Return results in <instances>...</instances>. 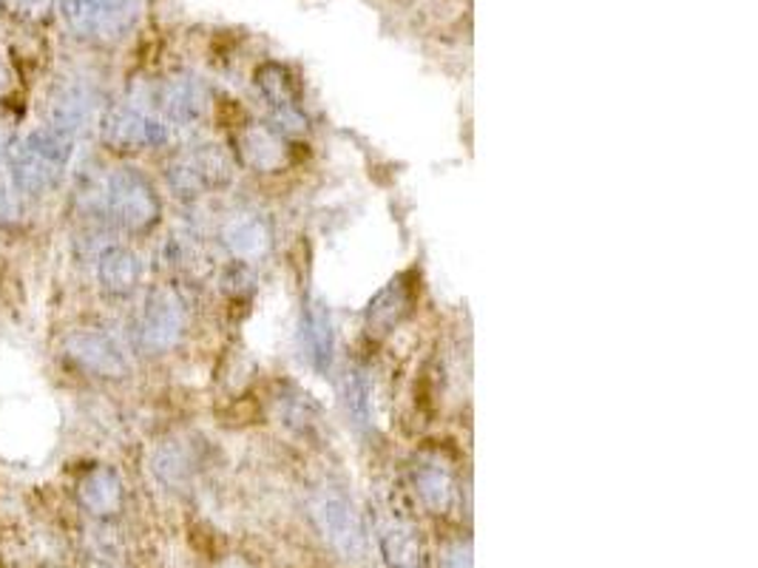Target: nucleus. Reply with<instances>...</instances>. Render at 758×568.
Instances as JSON below:
<instances>
[{
  "mask_svg": "<svg viewBox=\"0 0 758 568\" xmlns=\"http://www.w3.org/2000/svg\"><path fill=\"white\" fill-rule=\"evenodd\" d=\"M88 217L100 219L111 228L128 233H145L160 222L162 203L156 188L137 168H108L106 174L91 176L77 194Z\"/></svg>",
  "mask_w": 758,
  "mask_h": 568,
  "instance_id": "f257e3e1",
  "label": "nucleus"
},
{
  "mask_svg": "<svg viewBox=\"0 0 758 568\" xmlns=\"http://www.w3.org/2000/svg\"><path fill=\"white\" fill-rule=\"evenodd\" d=\"M74 136L41 125L29 131L23 140H18L9 151V183L23 199L48 197L66 183L68 168L74 160Z\"/></svg>",
  "mask_w": 758,
  "mask_h": 568,
  "instance_id": "f03ea898",
  "label": "nucleus"
},
{
  "mask_svg": "<svg viewBox=\"0 0 758 568\" xmlns=\"http://www.w3.org/2000/svg\"><path fill=\"white\" fill-rule=\"evenodd\" d=\"M169 120L160 114L156 102L122 100L100 117V136L108 149L126 151H148L162 149L171 140Z\"/></svg>",
  "mask_w": 758,
  "mask_h": 568,
  "instance_id": "7ed1b4c3",
  "label": "nucleus"
},
{
  "mask_svg": "<svg viewBox=\"0 0 758 568\" xmlns=\"http://www.w3.org/2000/svg\"><path fill=\"white\" fill-rule=\"evenodd\" d=\"M188 327L185 302L171 287H154L142 302L134 321V341L145 356H165L174 350Z\"/></svg>",
  "mask_w": 758,
  "mask_h": 568,
  "instance_id": "20e7f679",
  "label": "nucleus"
},
{
  "mask_svg": "<svg viewBox=\"0 0 758 568\" xmlns=\"http://www.w3.org/2000/svg\"><path fill=\"white\" fill-rule=\"evenodd\" d=\"M310 514H313V523L322 532L324 540L329 543V548L342 555L349 562H364L369 551L367 528H364L361 517L353 509V503L344 498L336 489H322V492L313 494L310 501Z\"/></svg>",
  "mask_w": 758,
  "mask_h": 568,
  "instance_id": "39448f33",
  "label": "nucleus"
},
{
  "mask_svg": "<svg viewBox=\"0 0 758 568\" xmlns=\"http://www.w3.org/2000/svg\"><path fill=\"white\" fill-rule=\"evenodd\" d=\"M63 21L86 41H117L137 23L140 0H61Z\"/></svg>",
  "mask_w": 758,
  "mask_h": 568,
  "instance_id": "423d86ee",
  "label": "nucleus"
},
{
  "mask_svg": "<svg viewBox=\"0 0 758 568\" xmlns=\"http://www.w3.org/2000/svg\"><path fill=\"white\" fill-rule=\"evenodd\" d=\"M63 356L68 364L95 379H126L131 370L122 345L102 327H83V330L68 332Z\"/></svg>",
  "mask_w": 758,
  "mask_h": 568,
  "instance_id": "0eeeda50",
  "label": "nucleus"
},
{
  "mask_svg": "<svg viewBox=\"0 0 758 568\" xmlns=\"http://www.w3.org/2000/svg\"><path fill=\"white\" fill-rule=\"evenodd\" d=\"M97 114H100V95L83 77H68L48 91L46 125L74 136V140L97 120Z\"/></svg>",
  "mask_w": 758,
  "mask_h": 568,
  "instance_id": "6e6552de",
  "label": "nucleus"
},
{
  "mask_svg": "<svg viewBox=\"0 0 758 568\" xmlns=\"http://www.w3.org/2000/svg\"><path fill=\"white\" fill-rule=\"evenodd\" d=\"M230 165L221 151L214 145L185 151L171 163V185L180 194H202L205 188H214L228 179Z\"/></svg>",
  "mask_w": 758,
  "mask_h": 568,
  "instance_id": "1a4fd4ad",
  "label": "nucleus"
},
{
  "mask_svg": "<svg viewBox=\"0 0 758 568\" xmlns=\"http://www.w3.org/2000/svg\"><path fill=\"white\" fill-rule=\"evenodd\" d=\"M77 501L95 521L117 517L122 512V503H126V487H122L120 472L115 467H106V463L86 469L77 481Z\"/></svg>",
  "mask_w": 758,
  "mask_h": 568,
  "instance_id": "9d476101",
  "label": "nucleus"
},
{
  "mask_svg": "<svg viewBox=\"0 0 758 568\" xmlns=\"http://www.w3.org/2000/svg\"><path fill=\"white\" fill-rule=\"evenodd\" d=\"M156 109L171 129H191L208 111V91L196 77H174L160 88Z\"/></svg>",
  "mask_w": 758,
  "mask_h": 568,
  "instance_id": "9b49d317",
  "label": "nucleus"
},
{
  "mask_svg": "<svg viewBox=\"0 0 758 568\" xmlns=\"http://www.w3.org/2000/svg\"><path fill=\"white\" fill-rule=\"evenodd\" d=\"M219 242L239 262H259V259L268 256L273 233H270V225L259 214L242 210V214H234V217L221 222Z\"/></svg>",
  "mask_w": 758,
  "mask_h": 568,
  "instance_id": "f8f14e48",
  "label": "nucleus"
},
{
  "mask_svg": "<svg viewBox=\"0 0 758 568\" xmlns=\"http://www.w3.org/2000/svg\"><path fill=\"white\" fill-rule=\"evenodd\" d=\"M302 350L307 356L310 367L316 372L333 370L336 359V332H333V318L324 302L307 298L302 310Z\"/></svg>",
  "mask_w": 758,
  "mask_h": 568,
  "instance_id": "ddd939ff",
  "label": "nucleus"
},
{
  "mask_svg": "<svg viewBox=\"0 0 758 568\" xmlns=\"http://www.w3.org/2000/svg\"><path fill=\"white\" fill-rule=\"evenodd\" d=\"M97 282L108 296H131L142 282V262L126 244H106L95 256Z\"/></svg>",
  "mask_w": 758,
  "mask_h": 568,
  "instance_id": "4468645a",
  "label": "nucleus"
},
{
  "mask_svg": "<svg viewBox=\"0 0 758 568\" xmlns=\"http://www.w3.org/2000/svg\"><path fill=\"white\" fill-rule=\"evenodd\" d=\"M236 151L242 163L256 171H279L288 163V149H284L282 131H273L268 125H248L236 136Z\"/></svg>",
  "mask_w": 758,
  "mask_h": 568,
  "instance_id": "2eb2a0df",
  "label": "nucleus"
},
{
  "mask_svg": "<svg viewBox=\"0 0 758 568\" xmlns=\"http://www.w3.org/2000/svg\"><path fill=\"white\" fill-rule=\"evenodd\" d=\"M412 483L421 494L423 506L432 509L435 514H443L455 501V474L446 467V460L437 455H423L412 467Z\"/></svg>",
  "mask_w": 758,
  "mask_h": 568,
  "instance_id": "dca6fc26",
  "label": "nucleus"
},
{
  "mask_svg": "<svg viewBox=\"0 0 758 568\" xmlns=\"http://www.w3.org/2000/svg\"><path fill=\"white\" fill-rule=\"evenodd\" d=\"M378 546L390 568H421V548L412 537L410 526L387 514L378 517Z\"/></svg>",
  "mask_w": 758,
  "mask_h": 568,
  "instance_id": "f3484780",
  "label": "nucleus"
},
{
  "mask_svg": "<svg viewBox=\"0 0 758 568\" xmlns=\"http://www.w3.org/2000/svg\"><path fill=\"white\" fill-rule=\"evenodd\" d=\"M412 305V291L410 284L398 278L390 287H383L376 296V302H369L367 310V330L369 336H381V332H390L392 327L407 316Z\"/></svg>",
  "mask_w": 758,
  "mask_h": 568,
  "instance_id": "a211bd4d",
  "label": "nucleus"
},
{
  "mask_svg": "<svg viewBox=\"0 0 758 568\" xmlns=\"http://www.w3.org/2000/svg\"><path fill=\"white\" fill-rule=\"evenodd\" d=\"M259 86H262L264 100H268V106L273 109L275 120L282 122L284 131L304 129L302 106H299V97H295V91L290 88L288 77L284 75H273V77L262 75Z\"/></svg>",
  "mask_w": 758,
  "mask_h": 568,
  "instance_id": "6ab92c4d",
  "label": "nucleus"
},
{
  "mask_svg": "<svg viewBox=\"0 0 758 568\" xmlns=\"http://www.w3.org/2000/svg\"><path fill=\"white\" fill-rule=\"evenodd\" d=\"M154 472L165 487H182L194 472V455L182 440H169L156 449Z\"/></svg>",
  "mask_w": 758,
  "mask_h": 568,
  "instance_id": "aec40b11",
  "label": "nucleus"
},
{
  "mask_svg": "<svg viewBox=\"0 0 758 568\" xmlns=\"http://www.w3.org/2000/svg\"><path fill=\"white\" fill-rule=\"evenodd\" d=\"M344 406L358 429L369 426V381L361 370H349L344 379Z\"/></svg>",
  "mask_w": 758,
  "mask_h": 568,
  "instance_id": "412c9836",
  "label": "nucleus"
},
{
  "mask_svg": "<svg viewBox=\"0 0 758 568\" xmlns=\"http://www.w3.org/2000/svg\"><path fill=\"white\" fill-rule=\"evenodd\" d=\"M0 3H3V12L14 21L37 23L46 18L54 0H0Z\"/></svg>",
  "mask_w": 758,
  "mask_h": 568,
  "instance_id": "4be33fe9",
  "label": "nucleus"
},
{
  "mask_svg": "<svg viewBox=\"0 0 758 568\" xmlns=\"http://www.w3.org/2000/svg\"><path fill=\"white\" fill-rule=\"evenodd\" d=\"M443 568H472L469 543H455V546L443 555Z\"/></svg>",
  "mask_w": 758,
  "mask_h": 568,
  "instance_id": "5701e85b",
  "label": "nucleus"
},
{
  "mask_svg": "<svg viewBox=\"0 0 758 568\" xmlns=\"http://www.w3.org/2000/svg\"><path fill=\"white\" fill-rule=\"evenodd\" d=\"M14 142H18V140H14L12 122L3 120V117H0V163H7V160H9V151H12Z\"/></svg>",
  "mask_w": 758,
  "mask_h": 568,
  "instance_id": "b1692460",
  "label": "nucleus"
},
{
  "mask_svg": "<svg viewBox=\"0 0 758 568\" xmlns=\"http://www.w3.org/2000/svg\"><path fill=\"white\" fill-rule=\"evenodd\" d=\"M7 86H9V68L0 63V95L7 91Z\"/></svg>",
  "mask_w": 758,
  "mask_h": 568,
  "instance_id": "393cba45",
  "label": "nucleus"
}]
</instances>
